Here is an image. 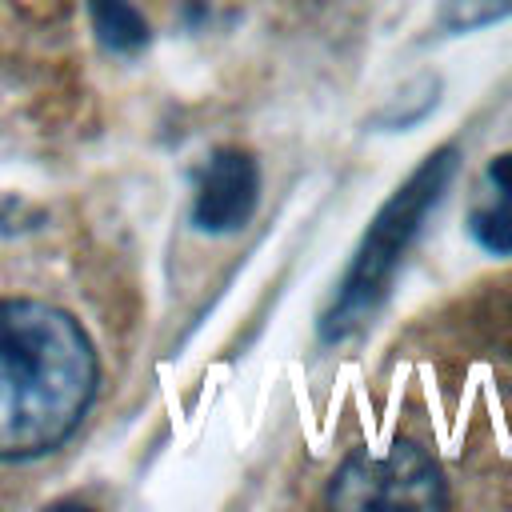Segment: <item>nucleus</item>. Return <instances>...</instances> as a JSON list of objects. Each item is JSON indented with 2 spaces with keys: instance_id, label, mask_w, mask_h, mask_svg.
<instances>
[{
  "instance_id": "obj_3",
  "label": "nucleus",
  "mask_w": 512,
  "mask_h": 512,
  "mask_svg": "<svg viewBox=\"0 0 512 512\" xmlns=\"http://www.w3.org/2000/svg\"><path fill=\"white\" fill-rule=\"evenodd\" d=\"M324 504L332 508H444L448 488L440 464L412 440H392L384 448H356L332 472Z\"/></svg>"
},
{
  "instance_id": "obj_8",
  "label": "nucleus",
  "mask_w": 512,
  "mask_h": 512,
  "mask_svg": "<svg viewBox=\"0 0 512 512\" xmlns=\"http://www.w3.org/2000/svg\"><path fill=\"white\" fill-rule=\"evenodd\" d=\"M512 16V0H440V28L448 32H476Z\"/></svg>"
},
{
  "instance_id": "obj_2",
  "label": "nucleus",
  "mask_w": 512,
  "mask_h": 512,
  "mask_svg": "<svg viewBox=\"0 0 512 512\" xmlns=\"http://www.w3.org/2000/svg\"><path fill=\"white\" fill-rule=\"evenodd\" d=\"M456 168H460V152H456V144H444V148L428 152L408 172V180L380 204V212L364 228L352 260H348V268H344V276L336 284L332 304L320 316V340H328V344L348 340L384 304V296L392 292V280H396V268H400L404 252L412 248V240H416L420 224L428 220V212L448 192Z\"/></svg>"
},
{
  "instance_id": "obj_1",
  "label": "nucleus",
  "mask_w": 512,
  "mask_h": 512,
  "mask_svg": "<svg viewBox=\"0 0 512 512\" xmlns=\"http://www.w3.org/2000/svg\"><path fill=\"white\" fill-rule=\"evenodd\" d=\"M96 348L48 300H0V460L56 452L96 396Z\"/></svg>"
},
{
  "instance_id": "obj_9",
  "label": "nucleus",
  "mask_w": 512,
  "mask_h": 512,
  "mask_svg": "<svg viewBox=\"0 0 512 512\" xmlns=\"http://www.w3.org/2000/svg\"><path fill=\"white\" fill-rule=\"evenodd\" d=\"M488 180H492V188L500 192V200H512V152L492 156V164H488Z\"/></svg>"
},
{
  "instance_id": "obj_6",
  "label": "nucleus",
  "mask_w": 512,
  "mask_h": 512,
  "mask_svg": "<svg viewBox=\"0 0 512 512\" xmlns=\"http://www.w3.org/2000/svg\"><path fill=\"white\" fill-rule=\"evenodd\" d=\"M436 92H440V80H436V76H420L416 84L404 88V96L388 100V104L372 116V124H384V128H408V124L424 120V116L436 108Z\"/></svg>"
},
{
  "instance_id": "obj_7",
  "label": "nucleus",
  "mask_w": 512,
  "mask_h": 512,
  "mask_svg": "<svg viewBox=\"0 0 512 512\" xmlns=\"http://www.w3.org/2000/svg\"><path fill=\"white\" fill-rule=\"evenodd\" d=\"M468 232L488 256H512V200H496V204L472 208Z\"/></svg>"
},
{
  "instance_id": "obj_4",
  "label": "nucleus",
  "mask_w": 512,
  "mask_h": 512,
  "mask_svg": "<svg viewBox=\"0 0 512 512\" xmlns=\"http://www.w3.org/2000/svg\"><path fill=\"white\" fill-rule=\"evenodd\" d=\"M260 204V164L248 148H216L192 200V224L208 236L240 232Z\"/></svg>"
},
{
  "instance_id": "obj_5",
  "label": "nucleus",
  "mask_w": 512,
  "mask_h": 512,
  "mask_svg": "<svg viewBox=\"0 0 512 512\" xmlns=\"http://www.w3.org/2000/svg\"><path fill=\"white\" fill-rule=\"evenodd\" d=\"M88 20L96 40L116 56H136L152 40L148 20L132 0H88Z\"/></svg>"
}]
</instances>
